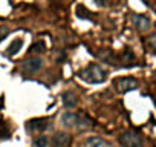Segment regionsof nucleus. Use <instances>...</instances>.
<instances>
[{
  "mask_svg": "<svg viewBox=\"0 0 156 147\" xmlns=\"http://www.w3.org/2000/svg\"><path fill=\"white\" fill-rule=\"evenodd\" d=\"M78 77L87 83H103L107 77V72L98 64H89L83 70H80Z\"/></svg>",
  "mask_w": 156,
  "mask_h": 147,
  "instance_id": "nucleus-1",
  "label": "nucleus"
},
{
  "mask_svg": "<svg viewBox=\"0 0 156 147\" xmlns=\"http://www.w3.org/2000/svg\"><path fill=\"white\" fill-rule=\"evenodd\" d=\"M119 144L122 147H144V141L136 132H124L119 136Z\"/></svg>",
  "mask_w": 156,
  "mask_h": 147,
  "instance_id": "nucleus-2",
  "label": "nucleus"
},
{
  "mask_svg": "<svg viewBox=\"0 0 156 147\" xmlns=\"http://www.w3.org/2000/svg\"><path fill=\"white\" fill-rule=\"evenodd\" d=\"M113 84H115L116 91L121 92V94H126V92L133 91V89L138 88V81H136L135 78H132V77H121V78H116Z\"/></svg>",
  "mask_w": 156,
  "mask_h": 147,
  "instance_id": "nucleus-3",
  "label": "nucleus"
},
{
  "mask_svg": "<svg viewBox=\"0 0 156 147\" xmlns=\"http://www.w3.org/2000/svg\"><path fill=\"white\" fill-rule=\"evenodd\" d=\"M43 67V60L38 58V57H32V58H28L23 64H22V70L25 74H35L38 70H41Z\"/></svg>",
  "mask_w": 156,
  "mask_h": 147,
  "instance_id": "nucleus-4",
  "label": "nucleus"
},
{
  "mask_svg": "<svg viewBox=\"0 0 156 147\" xmlns=\"http://www.w3.org/2000/svg\"><path fill=\"white\" fill-rule=\"evenodd\" d=\"M132 23H133V26H135L139 32H145V31H148L150 26H151L150 19L145 17V16H142V14H133V16H132Z\"/></svg>",
  "mask_w": 156,
  "mask_h": 147,
  "instance_id": "nucleus-5",
  "label": "nucleus"
},
{
  "mask_svg": "<svg viewBox=\"0 0 156 147\" xmlns=\"http://www.w3.org/2000/svg\"><path fill=\"white\" fill-rule=\"evenodd\" d=\"M49 127V120L48 118H35L28 121V129L32 132H43Z\"/></svg>",
  "mask_w": 156,
  "mask_h": 147,
  "instance_id": "nucleus-6",
  "label": "nucleus"
},
{
  "mask_svg": "<svg viewBox=\"0 0 156 147\" xmlns=\"http://www.w3.org/2000/svg\"><path fill=\"white\" fill-rule=\"evenodd\" d=\"M61 124L67 129H72V127H76L78 124V113H73V112H66L63 113L61 117Z\"/></svg>",
  "mask_w": 156,
  "mask_h": 147,
  "instance_id": "nucleus-7",
  "label": "nucleus"
},
{
  "mask_svg": "<svg viewBox=\"0 0 156 147\" xmlns=\"http://www.w3.org/2000/svg\"><path fill=\"white\" fill-rule=\"evenodd\" d=\"M98 57H100L103 61L109 63V64H116V61H118L116 55H115L110 49H101V51L98 52Z\"/></svg>",
  "mask_w": 156,
  "mask_h": 147,
  "instance_id": "nucleus-8",
  "label": "nucleus"
},
{
  "mask_svg": "<svg viewBox=\"0 0 156 147\" xmlns=\"http://www.w3.org/2000/svg\"><path fill=\"white\" fill-rule=\"evenodd\" d=\"M70 141V138L66 135V133H55L54 135V139H52V144H54V147H64L67 142Z\"/></svg>",
  "mask_w": 156,
  "mask_h": 147,
  "instance_id": "nucleus-9",
  "label": "nucleus"
},
{
  "mask_svg": "<svg viewBox=\"0 0 156 147\" xmlns=\"http://www.w3.org/2000/svg\"><path fill=\"white\" fill-rule=\"evenodd\" d=\"M23 48V40L22 38H16L11 41V45L8 46V55H17L20 52V49Z\"/></svg>",
  "mask_w": 156,
  "mask_h": 147,
  "instance_id": "nucleus-10",
  "label": "nucleus"
},
{
  "mask_svg": "<svg viewBox=\"0 0 156 147\" xmlns=\"http://www.w3.org/2000/svg\"><path fill=\"white\" fill-rule=\"evenodd\" d=\"M61 100H63V104H64L67 109H72V107L76 106V97H75L72 92H64Z\"/></svg>",
  "mask_w": 156,
  "mask_h": 147,
  "instance_id": "nucleus-11",
  "label": "nucleus"
},
{
  "mask_svg": "<svg viewBox=\"0 0 156 147\" xmlns=\"http://www.w3.org/2000/svg\"><path fill=\"white\" fill-rule=\"evenodd\" d=\"M86 147H113V145L109 144V142H106L101 138H89L86 141Z\"/></svg>",
  "mask_w": 156,
  "mask_h": 147,
  "instance_id": "nucleus-12",
  "label": "nucleus"
},
{
  "mask_svg": "<svg viewBox=\"0 0 156 147\" xmlns=\"http://www.w3.org/2000/svg\"><path fill=\"white\" fill-rule=\"evenodd\" d=\"M121 61H122L124 66H130V64H133V61H135V55H133V52H132L130 49H124V52L121 54Z\"/></svg>",
  "mask_w": 156,
  "mask_h": 147,
  "instance_id": "nucleus-13",
  "label": "nucleus"
},
{
  "mask_svg": "<svg viewBox=\"0 0 156 147\" xmlns=\"http://www.w3.org/2000/svg\"><path fill=\"white\" fill-rule=\"evenodd\" d=\"M90 126H92V121H90L86 115H80V113H78V124H76V127L87 129V127H90Z\"/></svg>",
  "mask_w": 156,
  "mask_h": 147,
  "instance_id": "nucleus-14",
  "label": "nucleus"
},
{
  "mask_svg": "<svg viewBox=\"0 0 156 147\" xmlns=\"http://www.w3.org/2000/svg\"><path fill=\"white\" fill-rule=\"evenodd\" d=\"M48 144H49V138L44 135H40L34 139V147H48Z\"/></svg>",
  "mask_w": 156,
  "mask_h": 147,
  "instance_id": "nucleus-15",
  "label": "nucleus"
},
{
  "mask_svg": "<svg viewBox=\"0 0 156 147\" xmlns=\"http://www.w3.org/2000/svg\"><path fill=\"white\" fill-rule=\"evenodd\" d=\"M76 16L80 17V19H87V20H90V14H89V9H87V8H84L83 5L76 6Z\"/></svg>",
  "mask_w": 156,
  "mask_h": 147,
  "instance_id": "nucleus-16",
  "label": "nucleus"
},
{
  "mask_svg": "<svg viewBox=\"0 0 156 147\" xmlns=\"http://www.w3.org/2000/svg\"><path fill=\"white\" fill-rule=\"evenodd\" d=\"M44 49H46V45H44V41H35L32 46H31V52H35V54H41V52H44Z\"/></svg>",
  "mask_w": 156,
  "mask_h": 147,
  "instance_id": "nucleus-17",
  "label": "nucleus"
},
{
  "mask_svg": "<svg viewBox=\"0 0 156 147\" xmlns=\"http://www.w3.org/2000/svg\"><path fill=\"white\" fill-rule=\"evenodd\" d=\"M145 45H147L150 49H154V51H156V32H154V34H150V35L145 38Z\"/></svg>",
  "mask_w": 156,
  "mask_h": 147,
  "instance_id": "nucleus-18",
  "label": "nucleus"
},
{
  "mask_svg": "<svg viewBox=\"0 0 156 147\" xmlns=\"http://www.w3.org/2000/svg\"><path fill=\"white\" fill-rule=\"evenodd\" d=\"M6 34H8V28L6 26H2L0 25V41H2L5 37H6Z\"/></svg>",
  "mask_w": 156,
  "mask_h": 147,
  "instance_id": "nucleus-19",
  "label": "nucleus"
},
{
  "mask_svg": "<svg viewBox=\"0 0 156 147\" xmlns=\"http://www.w3.org/2000/svg\"><path fill=\"white\" fill-rule=\"evenodd\" d=\"M94 2H95L97 5H100V6H104V5H106V0H94Z\"/></svg>",
  "mask_w": 156,
  "mask_h": 147,
  "instance_id": "nucleus-20",
  "label": "nucleus"
},
{
  "mask_svg": "<svg viewBox=\"0 0 156 147\" xmlns=\"http://www.w3.org/2000/svg\"><path fill=\"white\" fill-rule=\"evenodd\" d=\"M154 78H156V74H154Z\"/></svg>",
  "mask_w": 156,
  "mask_h": 147,
  "instance_id": "nucleus-21",
  "label": "nucleus"
}]
</instances>
